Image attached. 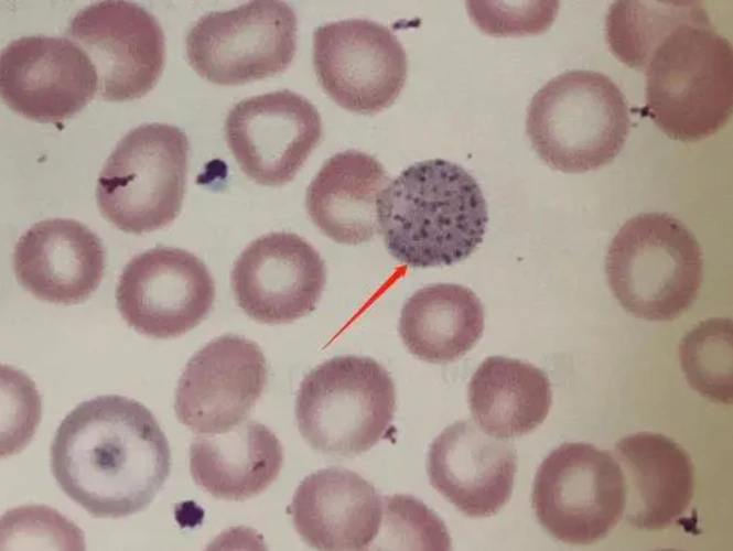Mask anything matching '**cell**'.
Segmentation results:
<instances>
[{"label": "cell", "instance_id": "obj_1", "mask_svg": "<svg viewBox=\"0 0 733 551\" xmlns=\"http://www.w3.org/2000/svg\"><path fill=\"white\" fill-rule=\"evenodd\" d=\"M610 51L645 72L642 114L669 138L701 141L733 106V51L699 1H638L619 17Z\"/></svg>", "mask_w": 733, "mask_h": 551}, {"label": "cell", "instance_id": "obj_2", "mask_svg": "<svg viewBox=\"0 0 733 551\" xmlns=\"http://www.w3.org/2000/svg\"><path fill=\"white\" fill-rule=\"evenodd\" d=\"M50 455L60 488L96 518L144 510L171 469L169 442L153 413L117 395L74 408L58 425Z\"/></svg>", "mask_w": 733, "mask_h": 551}, {"label": "cell", "instance_id": "obj_3", "mask_svg": "<svg viewBox=\"0 0 733 551\" xmlns=\"http://www.w3.org/2000/svg\"><path fill=\"white\" fill-rule=\"evenodd\" d=\"M378 222L389 253L411 268L451 266L482 242L487 204L476 180L443 159L405 169L378 199Z\"/></svg>", "mask_w": 733, "mask_h": 551}, {"label": "cell", "instance_id": "obj_4", "mask_svg": "<svg viewBox=\"0 0 733 551\" xmlns=\"http://www.w3.org/2000/svg\"><path fill=\"white\" fill-rule=\"evenodd\" d=\"M630 126L624 94L594 71L573 69L551 78L527 109L526 131L533 150L564 173L594 171L612 162Z\"/></svg>", "mask_w": 733, "mask_h": 551}, {"label": "cell", "instance_id": "obj_5", "mask_svg": "<svg viewBox=\"0 0 733 551\" xmlns=\"http://www.w3.org/2000/svg\"><path fill=\"white\" fill-rule=\"evenodd\" d=\"M605 271L613 295L637 318L673 321L694 303L703 256L694 235L666 213L628 219L612 239Z\"/></svg>", "mask_w": 733, "mask_h": 551}, {"label": "cell", "instance_id": "obj_6", "mask_svg": "<svg viewBox=\"0 0 733 551\" xmlns=\"http://www.w3.org/2000/svg\"><path fill=\"white\" fill-rule=\"evenodd\" d=\"M396 410L389 372L370 357L344 355L312 369L295 399L303 439L324 454L353 456L387 434Z\"/></svg>", "mask_w": 733, "mask_h": 551}, {"label": "cell", "instance_id": "obj_7", "mask_svg": "<svg viewBox=\"0 0 733 551\" xmlns=\"http://www.w3.org/2000/svg\"><path fill=\"white\" fill-rule=\"evenodd\" d=\"M188 152L187 136L176 126L152 122L131 129L98 175L101 215L129 234L170 225L182 208Z\"/></svg>", "mask_w": 733, "mask_h": 551}, {"label": "cell", "instance_id": "obj_8", "mask_svg": "<svg viewBox=\"0 0 733 551\" xmlns=\"http://www.w3.org/2000/svg\"><path fill=\"white\" fill-rule=\"evenodd\" d=\"M531 503L557 540L591 544L604 539L625 511V483L614 455L590 443L565 442L539 465Z\"/></svg>", "mask_w": 733, "mask_h": 551}, {"label": "cell", "instance_id": "obj_9", "mask_svg": "<svg viewBox=\"0 0 733 551\" xmlns=\"http://www.w3.org/2000/svg\"><path fill=\"white\" fill-rule=\"evenodd\" d=\"M298 19L283 1H249L201 17L185 39L186 57L204 79L236 86L274 76L291 64Z\"/></svg>", "mask_w": 733, "mask_h": 551}, {"label": "cell", "instance_id": "obj_10", "mask_svg": "<svg viewBox=\"0 0 733 551\" xmlns=\"http://www.w3.org/2000/svg\"><path fill=\"white\" fill-rule=\"evenodd\" d=\"M313 66L323 90L342 108L363 115L394 104L407 80L406 52L385 25L346 19L313 34Z\"/></svg>", "mask_w": 733, "mask_h": 551}, {"label": "cell", "instance_id": "obj_11", "mask_svg": "<svg viewBox=\"0 0 733 551\" xmlns=\"http://www.w3.org/2000/svg\"><path fill=\"white\" fill-rule=\"evenodd\" d=\"M215 282L205 263L180 248L155 247L125 266L116 288L123 321L159 339L179 337L209 314Z\"/></svg>", "mask_w": 733, "mask_h": 551}, {"label": "cell", "instance_id": "obj_12", "mask_svg": "<svg viewBox=\"0 0 733 551\" xmlns=\"http://www.w3.org/2000/svg\"><path fill=\"white\" fill-rule=\"evenodd\" d=\"M65 34L91 60L97 95L109 101L143 97L158 83L165 61L163 30L133 2L99 1L80 9Z\"/></svg>", "mask_w": 733, "mask_h": 551}, {"label": "cell", "instance_id": "obj_13", "mask_svg": "<svg viewBox=\"0 0 733 551\" xmlns=\"http://www.w3.org/2000/svg\"><path fill=\"white\" fill-rule=\"evenodd\" d=\"M225 137L241 171L265 186L290 182L322 138V119L305 97L277 90L238 101Z\"/></svg>", "mask_w": 733, "mask_h": 551}, {"label": "cell", "instance_id": "obj_14", "mask_svg": "<svg viewBox=\"0 0 733 551\" xmlns=\"http://www.w3.org/2000/svg\"><path fill=\"white\" fill-rule=\"evenodd\" d=\"M97 90L91 60L68 37L21 36L1 51V98L26 119L62 122L85 108Z\"/></svg>", "mask_w": 733, "mask_h": 551}, {"label": "cell", "instance_id": "obj_15", "mask_svg": "<svg viewBox=\"0 0 733 551\" xmlns=\"http://www.w3.org/2000/svg\"><path fill=\"white\" fill-rule=\"evenodd\" d=\"M268 368L261 348L235 334L215 337L187 361L175 390L177 420L196 434L241 423L261 396Z\"/></svg>", "mask_w": 733, "mask_h": 551}, {"label": "cell", "instance_id": "obj_16", "mask_svg": "<svg viewBox=\"0 0 733 551\" xmlns=\"http://www.w3.org/2000/svg\"><path fill=\"white\" fill-rule=\"evenodd\" d=\"M326 267L304 238L285 231L252 240L237 257L230 284L240 309L265 324H284L314 310Z\"/></svg>", "mask_w": 733, "mask_h": 551}, {"label": "cell", "instance_id": "obj_17", "mask_svg": "<svg viewBox=\"0 0 733 551\" xmlns=\"http://www.w3.org/2000/svg\"><path fill=\"white\" fill-rule=\"evenodd\" d=\"M431 485L462 514L495 515L511 496L517 455L506 439L492 436L471 420L456 421L431 443Z\"/></svg>", "mask_w": 733, "mask_h": 551}, {"label": "cell", "instance_id": "obj_18", "mask_svg": "<svg viewBox=\"0 0 733 551\" xmlns=\"http://www.w3.org/2000/svg\"><path fill=\"white\" fill-rule=\"evenodd\" d=\"M105 262L100 238L72 218L35 223L13 253L19 283L39 300L64 305L82 303L97 290Z\"/></svg>", "mask_w": 733, "mask_h": 551}, {"label": "cell", "instance_id": "obj_19", "mask_svg": "<svg viewBox=\"0 0 733 551\" xmlns=\"http://www.w3.org/2000/svg\"><path fill=\"white\" fill-rule=\"evenodd\" d=\"M295 530L317 550H366L378 536L382 497L357 473L320 469L298 486L289 507Z\"/></svg>", "mask_w": 733, "mask_h": 551}, {"label": "cell", "instance_id": "obj_20", "mask_svg": "<svg viewBox=\"0 0 733 551\" xmlns=\"http://www.w3.org/2000/svg\"><path fill=\"white\" fill-rule=\"evenodd\" d=\"M614 457L625 483V517L642 530H661L685 515L693 498L694 467L672 439L653 432L622 437Z\"/></svg>", "mask_w": 733, "mask_h": 551}, {"label": "cell", "instance_id": "obj_21", "mask_svg": "<svg viewBox=\"0 0 733 551\" xmlns=\"http://www.w3.org/2000/svg\"><path fill=\"white\" fill-rule=\"evenodd\" d=\"M390 177L374 156L345 150L327 159L306 190L314 225L338 244L358 245L379 231L378 199Z\"/></svg>", "mask_w": 733, "mask_h": 551}, {"label": "cell", "instance_id": "obj_22", "mask_svg": "<svg viewBox=\"0 0 733 551\" xmlns=\"http://www.w3.org/2000/svg\"><path fill=\"white\" fill-rule=\"evenodd\" d=\"M282 464L276 434L250 419L224 433L200 434L190 446L194 482L218 499L241 501L257 496L276 480Z\"/></svg>", "mask_w": 733, "mask_h": 551}, {"label": "cell", "instance_id": "obj_23", "mask_svg": "<svg viewBox=\"0 0 733 551\" xmlns=\"http://www.w3.org/2000/svg\"><path fill=\"white\" fill-rule=\"evenodd\" d=\"M467 402L482 431L513 439L530 433L546 420L552 392L547 375L538 367L520 359L492 356L473 374Z\"/></svg>", "mask_w": 733, "mask_h": 551}, {"label": "cell", "instance_id": "obj_24", "mask_svg": "<svg viewBox=\"0 0 733 551\" xmlns=\"http://www.w3.org/2000/svg\"><path fill=\"white\" fill-rule=\"evenodd\" d=\"M399 335L407 349L429 363L464 356L484 331V307L468 288L436 283L416 291L402 306Z\"/></svg>", "mask_w": 733, "mask_h": 551}, {"label": "cell", "instance_id": "obj_25", "mask_svg": "<svg viewBox=\"0 0 733 551\" xmlns=\"http://www.w3.org/2000/svg\"><path fill=\"white\" fill-rule=\"evenodd\" d=\"M732 321L700 322L681 339L679 359L690 387L716 403H732Z\"/></svg>", "mask_w": 733, "mask_h": 551}, {"label": "cell", "instance_id": "obj_26", "mask_svg": "<svg viewBox=\"0 0 733 551\" xmlns=\"http://www.w3.org/2000/svg\"><path fill=\"white\" fill-rule=\"evenodd\" d=\"M377 540L380 541L375 547L377 549L450 550L451 548L450 537L442 520L423 503L408 495L382 498V520L375 541Z\"/></svg>", "mask_w": 733, "mask_h": 551}, {"label": "cell", "instance_id": "obj_27", "mask_svg": "<svg viewBox=\"0 0 733 551\" xmlns=\"http://www.w3.org/2000/svg\"><path fill=\"white\" fill-rule=\"evenodd\" d=\"M1 548L36 550H84L82 531L60 512L46 506H24L1 519Z\"/></svg>", "mask_w": 733, "mask_h": 551}, {"label": "cell", "instance_id": "obj_28", "mask_svg": "<svg viewBox=\"0 0 733 551\" xmlns=\"http://www.w3.org/2000/svg\"><path fill=\"white\" fill-rule=\"evenodd\" d=\"M468 13L485 33L496 36L538 34L553 21L557 1H531L507 4L494 1H470Z\"/></svg>", "mask_w": 733, "mask_h": 551}, {"label": "cell", "instance_id": "obj_29", "mask_svg": "<svg viewBox=\"0 0 733 551\" xmlns=\"http://www.w3.org/2000/svg\"><path fill=\"white\" fill-rule=\"evenodd\" d=\"M6 388V413L2 412L1 422L2 429L6 426L1 431L2 456L18 453L28 444L37 428L41 409L40 397L28 377L20 390L12 392L7 385Z\"/></svg>", "mask_w": 733, "mask_h": 551}]
</instances>
